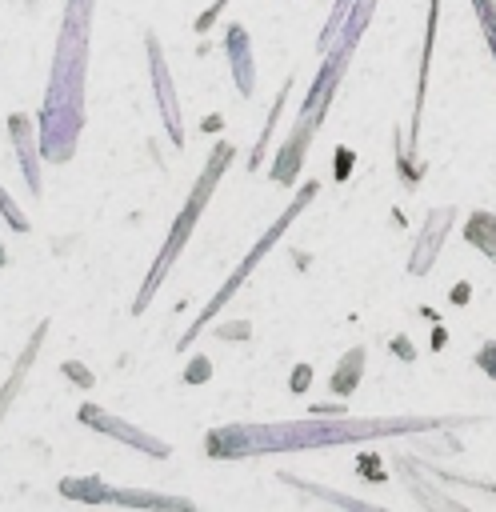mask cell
Returning a JSON list of instances; mask_svg holds the SVG:
<instances>
[{
  "label": "cell",
  "mask_w": 496,
  "mask_h": 512,
  "mask_svg": "<svg viewBox=\"0 0 496 512\" xmlns=\"http://www.w3.org/2000/svg\"><path fill=\"white\" fill-rule=\"evenodd\" d=\"M232 156H236L232 140H216V148L208 152V160H204V168H200V176H196V184H192V192H188L184 208L176 212V220H172V228H168V236H164V244H160L156 260H152V268H148V276H144V284H140V292H136V300H132V316H140V312L152 304V296L160 292L164 276H168V272H172V264L180 260V252H184V244H188L192 228L200 224V216H204V208H208V200H212V192H216L220 176L228 172Z\"/></svg>",
  "instance_id": "cell-3"
},
{
  "label": "cell",
  "mask_w": 496,
  "mask_h": 512,
  "mask_svg": "<svg viewBox=\"0 0 496 512\" xmlns=\"http://www.w3.org/2000/svg\"><path fill=\"white\" fill-rule=\"evenodd\" d=\"M360 372H364V348H352V352H348V356L336 364V372H332V392L348 396V392L356 388Z\"/></svg>",
  "instance_id": "cell-12"
},
{
  "label": "cell",
  "mask_w": 496,
  "mask_h": 512,
  "mask_svg": "<svg viewBox=\"0 0 496 512\" xmlns=\"http://www.w3.org/2000/svg\"><path fill=\"white\" fill-rule=\"evenodd\" d=\"M216 336H224V340H232V336H248V324H220Z\"/></svg>",
  "instance_id": "cell-19"
},
{
  "label": "cell",
  "mask_w": 496,
  "mask_h": 512,
  "mask_svg": "<svg viewBox=\"0 0 496 512\" xmlns=\"http://www.w3.org/2000/svg\"><path fill=\"white\" fill-rule=\"evenodd\" d=\"M224 52H228V64H232L236 92L240 96H252L256 92V64H252V40H248V28L244 24H228Z\"/></svg>",
  "instance_id": "cell-8"
},
{
  "label": "cell",
  "mask_w": 496,
  "mask_h": 512,
  "mask_svg": "<svg viewBox=\"0 0 496 512\" xmlns=\"http://www.w3.org/2000/svg\"><path fill=\"white\" fill-rule=\"evenodd\" d=\"M0 216H4V220H8V228H16V232H28V228H32V224H28V216L20 212V204L4 192V184H0Z\"/></svg>",
  "instance_id": "cell-14"
},
{
  "label": "cell",
  "mask_w": 496,
  "mask_h": 512,
  "mask_svg": "<svg viewBox=\"0 0 496 512\" xmlns=\"http://www.w3.org/2000/svg\"><path fill=\"white\" fill-rule=\"evenodd\" d=\"M36 124L40 120H32L28 112H12L8 116V136H12V148L20 156V172H24L28 188H32V196H44V180H40V156H44V148H40V128Z\"/></svg>",
  "instance_id": "cell-7"
},
{
  "label": "cell",
  "mask_w": 496,
  "mask_h": 512,
  "mask_svg": "<svg viewBox=\"0 0 496 512\" xmlns=\"http://www.w3.org/2000/svg\"><path fill=\"white\" fill-rule=\"evenodd\" d=\"M400 424H368V420H340L320 416V420H292V424H224L204 436V456L212 460H240V456H260V452H296V448H320V444H344L376 432H392Z\"/></svg>",
  "instance_id": "cell-2"
},
{
  "label": "cell",
  "mask_w": 496,
  "mask_h": 512,
  "mask_svg": "<svg viewBox=\"0 0 496 512\" xmlns=\"http://www.w3.org/2000/svg\"><path fill=\"white\" fill-rule=\"evenodd\" d=\"M4 264H8V248L0 244V268H4Z\"/></svg>",
  "instance_id": "cell-20"
},
{
  "label": "cell",
  "mask_w": 496,
  "mask_h": 512,
  "mask_svg": "<svg viewBox=\"0 0 496 512\" xmlns=\"http://www.w3.org/2000/svg\"><path fill=\"white\" fill-rule=\"evenodd\" d=\"M144 48H148V68H152V88H156V104H160V120L164 132L172 140V148H184V120H180V100H176V84L164 60V48L152 32H144Z\"/></svg>",
  "instance_id": "cell-6"
},
{
  "label": "cell",
  "mask_w": 496,
  "mask_h": 512,
  "mask_svg": "<svg viewBox=\"0 0 496 512\" xmlns=\"http://www.w3.org/2000/svg\"><path fill=\"white\" fill-rule=\"evenodd\" d=\"M60 372H64V376H68L76 388H92V384H96L92 368H88V364H80V360H64V364H60Z\"/></svg>",
  "instance_id": "cell-16"
},
{
  "label": "cell",
  "mask_w": 496,
  "mask_h": 512,
  "mask_svg": "<svg viewBox=\"0 0 496 512\" xmlns=\"http://www.w3.org/2000/svg\"><path fill=\"white\" fill-rule=\"evenodd\" d=\"M60 496L80 500V504H112V488L100 476H64L60 480Z\"/></svg>",
  "instance_id": "cell-11"
},
{
  "label": "cell",
  "mask_w": 496,
  "mask_h": 512,
  "mask_svg": "<svg viewBox=\"0 0 496 512\" xmlns=\"http://www.w3.org/2000/svg\"><path fill=\"white\" fill-rule=\"evenodd\" d=\"M288 88H292V80H284L280 96L272 100V112H268V120H264V128H260V140H256V148H252V160H248V168H252V172L264 164V148H268V136H272V128H276V116H280V108H284V96H288Z\"/></svg>",
  "instance_id": "cell-13"
},
{
  "label": "cell",
  "mask_w": 496,
  "mask_h": 512,
  "mask_svg": "<svg viewBox=\"0 0 496 512\" xmlns=\"http://www.w3.org/2000/svg\"><path fill=\"white\" fill-rule=\"evenodd\" d=\"M316 192H320V184H316V180H308V184L300 188V196H296V200H292V204H288V208H284V212L276 216V224H268V232H264V236H260V240L252 244V252H248V256H244V260L236 264V272H232V276L224 280V288H220V292H216V296H212V300L204 304V312H200V316L192 320V328H188V332H184V336L176 340V352H188V348H192V340H196V336L204 332V324H212V320H216V312H220V308H224V304H228V300L236 296V288H240V284L248 280V272H252V268H256V264H260V260H264V256L272 252V244H276V240H280V236L288 232V224H292V220L300 216V208H304V204H308V200H312Z\"/></svg>",
  "instance_id": "cell-4"
},
{
  "label": "cell",
  "mask_w": 496,
  "mask_h": 512,
  "mask_svg": "<svg viewBox=\"0 0 496 512\" xmlns=\"http://www.w3.org/2000/svg\"><path fill=\"white\" fill-rule=\"evenodd\" d=\"M88 28H92V0H64L60 40L48 72V96L40 108V148L44 160L64 164L76 152L84 128V72H88Z\"/></svg>",
  "instance_id": "cell-1"
},
{
  "label": "cell",
  "mask_w": 496,
  "mask_h": 512,
  "mask_svg": "<svg viewBox=\"0 0 496 512\" xmlns=\"http://www.w3.org/2000/svg\"><path fill=\"white\" fill-rule=\"evenodd\" d=\"M48 340V320H40L36 328H32V336H28V344H24V352L16 356V364H12V372H8V380L0 384V424H4V416H8V408L16 404V396L24 392V376H28V368H32V360H36V352H40V344Z\"/></svg>",
  "instance_id": "cell-9"
},
{
  "label": "cell",
  "mask_w": 496,
  "mask_h": 512,
  "mask_svg": "<svg viewBox=\"0 0 496 512\" xmlns=\"http://www.w3.org/2000/svg\"><path fill=\"white\" fill-rule=\"evenodd\" d=\"M208 376H212V360H208L204 352H196V356L184 364V384H208Z\"/></svg>",
  "instance_id": "cell-15"
},
{
  "label": "cell",
  "mask_w": 496,
  "mask_h": 512,
  "mask_svg": "<svg viewBox=\"0 0 496 512\" xmlns=\"http://www.w3.org/2000/svg\"><path fill=\"white\" fill-rule=\"evenodd\" d=\"M224 8H228V0H212V4H208V8H204L196 20H192V32H200V36H204V32H208V28L220 20V12H224Z\"/></svg>",
  "instance_id": "cell-17"
},
{
  "label": "cell",
  "mask_w": 496,
  "mask_h": 512,
  "mask_svg": "<svg viewBox=\"0 0 496 512\" xmlns=\"http://www.w3.org/2000/svg\"><path fill=\"white\" fill-rule=\"evenodd\" d=\"M112 504L124 508H196L188 496H168V492H144V488H112Z\"/></svg>",
  "instance_id": "cell-10"
},
{
  "label": "cell",
  "mask_w": 496,
  "mask_h": 512,
  "mask_svg": "<svg viewBox=\"0 0 496 512\" xmlns=\"http://www.w3.org/2000/svg\"><path fill=\"white\" fill-rule=\"evenodd\" d=\"M76 420L88 424V428H96V432H104V436L124 440L128 448H136V452H144V456H152V460H168V456H172V448H168L160 436H152V432H144V428H132L128 420L112 416L108 408H100V404H92V400H84V404L76 408Z\"/></svg>",
  "instance_id": "cell-5"
},
{
  "label": "cell",
  "mask_w": 496,
  "mask_h": 512,
  "mask_svg": "<svg viewBox=\"0 0 496 512\" xmlns=\"http://www.w3.org/2000/svg\"><path fill=\"white\" fill-rule=\"evenodd\" d=\"M308 380H312V368H308V364H300V368H292L288 388H292V392H304V388H308Z\"/></svg>",
  "instance_id": "cell-18"
}]
</instances>
